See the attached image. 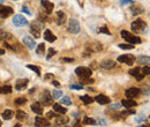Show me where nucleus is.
Wrapping results in <instances>:
<instances>
[{"mask_svg":"<svg viewBox=\"0 0 150 127\" xmlns=\"http://www.w3.org/2000/svg\"><path fill=\"white\" fill-rule=\"evenodd\" d=\"M53 111L57 113H60V114H65L67 112V109L64 108L61 104H53Z\"/></svg>","mask_w":150,"mask_h":127,"instance_id":"nucleus-24","label":"nucleus"},{"mask_svg":"<svg viewBox=\"0 0 150 127\" xmlns=\"http://www.w3.org/2000/svg\"><path fill=\"white\" fill-rule=\"evenodd\" d=\"M3 54H5V50L4 49H0V55H3Z\"/></svg>","mask_w":150,"mask_h":127,"instance_id":"nucleus-53","label":"nucleus"},{"mask_svg":"<svg viewBox=\"0 0 150 127\" xmlns=\"http://www.w3.org/2000/svg\"><path fill=\"white\" fill-rule=\"evenodd\" d=\"M80 30H81V28H80L79 21H76L75 19H71L69 22H68V31L72 34H74V35H76V34L80 33Z\"/></svg>","mask_w":150,"mask_h":127,"instance_id":"nucleus-5","label":"nucleus"},{"mask_svg":"<svg viewBox=\"0 0 150 127\" xmlns=\"http://www.w3.org/2000/svg\"><path fill=\"white\" fill-rule=\"evenodd\" d=\"M119 47L123 49V50H133L134 49V45L133 44H119Z\"/></svg>","mask_w":150,"mask_h":127,"instance_id":"nucleus-38","label":"nucleus"},{"mask_svg":"<svg viewBox=\"0 0 150 127\" xmlns=\"http://www.w3.org/2000/svg\"><path fill=\"white\" fill-rule=\"evenodd\" d=\"M98 33H103V34H106V35H111V33L109 31V29L106 28V27H102V28H99L98 30Z\"/></svg>","mask_w":150,"mask_h":127,"instance_id":"nucleus-42","label":"nucleus"},{"mask_svg":"<svg viewBox=\"0 0 150 127\" xmlns=\"http://www.w3.org/2000/svg\"><path fill=\"white\" fill-rule=\"evenodd\" d=\"M83 124L84 125H96V120L93 118H89V117H84L83 118Z\"/></svg>","mask_w":150,"mask_h":127,"instance_id":"nucleus-33","label":"nucleus"},{"mask_svg":"<svg viewBox=\"0 0 150 127\" xmlns=\"http://www.w3.org/2000/svg\"><path fill=\"white\" fill-rule=\"evenodd\" d=\"M28 83H29L28 79H19L15 82V89L17 91H22V90H24L28 87Z\"/></svg>","mask_w":150,"mask_h":127,"instance_id":"nucleus-10","label":"nucleus"},{"mask_svg":"<svg viewBox=\"0 0 150 127\" xmlns=\"http://www.w3.org/2000/svg\"><path fill=\"white\" fill-rule=\"evenodd\" d=\"M66 14L61 11H58L57 12V21H58V24H64L66 22Z\"/></svg>","mask_w":150,"mask_h":127,"instance_id":"nucleus-23","label":"nucleus"},{"mask_svg":"<svg viewBox=\"0 0 150 127\" xmlns=\"http://www.w3.org/2000/svg\"><path fill=\"white\" fill-rule=\"evenodd\" d=\"M52 84H53L55 88H60V83H59L58 81H54V80H52Z\"/></svg>","mask_w":150,"mask_h":127,"instance_id":"nucleus-50","label":"nucleus"},{"mask_svg":"<svg viewBox=\"0 0 150 127\" xmlns=\"http://www.w3.org/2000/svg\"><path fill=\"white\" fill-rule=\"evenodd\" d=\"M135 57L133 54H123V55H119L118 57V61L119 62H123V64H126L128 66H133L134 62H135Z\"/></svg>","mask_w":150,"mask_h":127,"instance_id":"nucleus-3","label":"nucleus"},{"mask_svg":"<svg viewBox=\"0 0 150 127\" xmlns=\"http://www.w3.org/2000/svg\"><path fill=\"white\" fill-rule=\"evenodd\" d=\"M61 61H64V62H73L74 59H73V58H68V57H66V58H61Z\"/></svg>","mask_w":150,"mask_h":127,"instance_id":"nucleus-45","label":"nucleus"},{"mask_svg":"<svg viewBox=\"0 0 150 127\" xmlns=\"http://www.w3.org/2000/svg\"><path fill=\"white\" fill-rule=\"evenodd\" d=\"M13 8L9 7V6H4L0 4V17H3V19H6L8 16H11L13 14Z\"/></svg>","mask_w":150,"mask_h":127,"instance_id":"nucleus-9","label":"nucleus"},{"mask_svg":"<svg viewBox=\"0 0 150 127\" xmlns=\"http://www.w3.org/2000/svg\"><path fill=\"white\" fill-rule=\"evenodd\" d=\"M27 102H28V100L24 98V97H19V98H15V100H14V104H15V105H24Z\"/></svg>","mask_w":150,"mask_h":127,"instance_id":"nucleus-32","label":"nucleus"},{"mask_svg":"<svg viewBox=\"0 0 150 127\" xmlns=\"http://www.w3.org/2000/svg\"><path fill=\"white\" fill-rule=\"evenodd\" d=\"M51 124L47 121V119H44L42 117H36L35 119V126H38V127H44V126H50Z\"/></svg>","mask_w":150,"mask_h":127,"instance_id":"nucleus-20","label":"nucleus"},{"mask_svg":"<svg viewBox=\"0 0 150 127\" xmlns=\"http://www.w3.org/2000/svg\"><path fill=\"white\" fill-rule=\"evenodd\" d=\"M14 116L16 117V119H17V120H23V119H25V118H27V113H25V112H23V111H21V110H19V111L14 112Z\"/></svg>","mask_w":150,"mask_h":127,"instance_id":"nucleus-29","label":"nucleus"},{"mask_svg":"<svg viewBox=\"0 0 150 127\" xmlns=\"http://www.w3.org/2000/svg\"><path fill=\"white\" fill-rule=\"evenodd\" d=\"M143 119H144V117H142V116H141V117H139V118H136V122H140V121H142Z\"/></svg>","mask_w":150,"mask_h":127,"instance_id":"nucleus-52","label":"nucleus"},{"mask_svg":"<svg viewBox=\"0 0 150 127\" xmlns=\"http://www.w3.org/2000/svg\"><path fill=\"white\" fill-rule=\"evenodd\" d=\"M60 104H65V105H71L72 104V102H71V100H69V97L68 96H65V97H61V100H60Z\"/></svg>","mask_w":150,"mask_h":127,"instance_id":"nucleus-37","label":"nucleus"},{"mask_svg":"<svg viewBox=\"0 0 150 127\" xmlns=\"http://www.w3.org/2000/svg\"><path fill=\"white\" fill-rule=\"evenodd\" d=\"M46 117H47V119H52V118H54V117H55V113H53L52 111H50V112H47Z\"/></svg>","mask_w":150,"mask_h":127,"instance_id":"nucleus-47","label":"nucleus"},{"mask_svg":"<svg viewBox=\"0 0 150 127\" xmlns=\"http://www.w3.org/2000/svg\"><path fill=\"white\" fill-rule=\"evenodd\" d=\"M80 100L83 102L84 105H89L94 102V98L90 96V95H83V96H80Z\"/></svg>","mask_w":150,"mask_h":127,"instance_id":"nucleus-26","label":"nucleus"},{"mask_svg":"<svg viewBox=\"0 0 150 127\" xmlns=\"http://www.w3.org/2000/svg\"><path fill=\"white\" fill-rule=\"evenodd\" d=\"M12 92V87L8 84L1 86L0 87V94H11Z\"/></svg>","mask_w":150,"mask_h":127,"instance_id":"nucleus-30","label":"nucleus"},{"mask_svg":"<svg viewBox=\"0 0 150 127\" xmlns=\"http://www.w3.org/2000/svg\"><path fill=\"white\" fill-rule=\"evenodd\" d=\"M75 74L81 79V78H88V76H91L93 71L90 70L89 67H77L75 70Z\"/></svg>","mask_w":150,"mask_h":127,"instance_id":"nucleus-4","label":"nucleus"},{"mask_svg":"<svg viewBox=\"0 0 150 127\" xmlns=\"http://www.w3.org/2000/svg\"><path fill=\"white\" fill-rule=\"evenodd\" d=\"M3 1H4V0H0V4H1V3H3Z\"/></svg>","mask_w":150,"mask_h":127,"instance_id":"nucleus-55","label":"nucleus"},{"mask_svg":"<svg viewBox=\"0 0 150 127\" xmlns=\"http://www.w3.org/2000/svg\"><path fill=\"white\" fill-rule=\"evenodd\" d=\"M120 106H121V104H113V105H109L110 109H114V110H119Z\"/></svg>","mask_w":150,"mask_h":127,"instance_id":"nucleus-46","label":"nucleus"},{"mask_svg":"<svg viewBox=\"0 0 150 127\" xmlns=\"http://www.w3.org/2000/svg\"><path fill=\"white\" fill-rule=\"evenodd\" d=\"M12 38H13V36L11 33H8L6 30H0V39L1 41H8Z\"/></svg>","mask_w":150,"mask_h":127,"instance_id":"nucleus-25","label":"nucleus"},{"mask_svg":"<svg viewBox=\"0 0 150 127\" xmlns=\"http://www.w3.org/2000/svg\"><path fill=\"white\" fill-rule=\"evenodd\" d=\"M80 80H81V83H83V84H91V83L95 82V80L91 79L90 76H88V78H81Z\"/></svg>","mask_w":150,"mask_h":127,"instance_id":"nucleus-35","label":"nucleus"},{"mask_svg":"<svg viewBox=\"0 0 150 127\" xmlns=\"http://www.w3.org/2000/svg\"><path fill=\"white\" fill-rule=\"evenodd\" d=\"M129 74H131L132 76H134L137 81H141V80L144 78V75H143V73L141 72V68H140V67H135V68H133V70H129Z\"/></svg>","mask_w":150,"mask_h":127,"instance_id":"nucleus-13","label":"nucleus"},{"mask_svg":"<svg viewBox=\"0 0 150 127\" xmlns=\"http://www.w3.org/2000/svg\"><path fill=\"white\" fill-rule=\"evenodd\" d=\"M131 28L133 30V33H144L145 29H147V23L142 20V19H136V21H134L131 24Z\"/></svg>","mask_w":150,"mask_h":127,"instance_id":"nucleus-2","label":"nucleus"},{"mask_svg":"<svg viewBox=\"0 0 150 127\" xmlns=\"http://www.w3.org/2000/svg\"><path fill=\"white\" fill-rule=\"evenodd\" d=\"M99 66H101L103 70H111V68L115 67V61L106 59V60H104V61L101 62V65H99Z\"/></svg>","mask_w":150,"mask_h":127,"instance_id":"nucleus-16","label":"nucleus"},{"mask_svg":"<svg viewBox=\"0 0 150 127\" xmlns=\"http://www.w3.org/2000/svg\"><path fill=\"white\" fill-rule=\"evenodd\" d=\"M41 30H42V25H39L37 22H34V23L30 24V34H31L35 38L41 37Z\"/></svg>","mask_w":150,"mask_h":127,"instance_id":"nucleus-8","label":"nucleus"},{"mask_svg":"<svg viewBox=\"0 0 150 127\" xmlns=\"http://www.w3.org/2000/svg\"><path fill=\"white\" fill-rule=\"evenodd\" d=\"M121 37H123L127 43L133 44V45H134V44H141V43H142V39H141L139 36H135V35L128 33L127 30H123V31H121Z\"/></svg>","mask_w":150,"mask_h":127,"instance_id":"nucleus-1","label":"nucleus"},{"mask_svg":"<svg viewBox=\"0 0 150 127\" xmlns=\"http://www.w3.org/2000/svg\"><path fill=\"white\" fill-rule=\"evenodd\" d=\"M55 53H57V51H55V50H53L52 47H51V49H49V53H47V55H46V59H47V60H50V59H51V58H52Z\"/></svg>","mask_w":150,"mask_h":127,"instance_id":"nucleus-40","label":"nucleus"},{"mask_svg":"<svg viewBox=\"0 0 150 127\" xmlns=\"http://www.w3.org/2000/svg\"><path fill=\"white\" fill-rule=\"evenodd\" d=\"M25 67L29 68V70H31V71H34L38 76H41V70H39L38 66H35V65H27Z\"/></svg>","mask_w":150,"mask_h":127,"instance_id":"nucleus-34","label":"nucleus"},{"mask_svg":"<svg viewBox=\"0 0 150 127\" xmlns=\"http://www.w3.org/2000/svg\"><path fill=\"white\" fill-rule=\"evenodd\" d=\"M1 116H3V118H4L5 120H11V119L14 117V111H12V110H5V111L1 113Z\"/></svg>","mask_w":150,"mask_h":127,"instance_id":"nucleus-27","label":"nucleus"},{"mask_svg":"<svg viewBox=\"0 0 150 127\" xmlns=\"http://www.w3.org/2000/svg\"><path fill=\"white\" fill-rule=\"evenodd\" d=\"M121 105H123L124 108H126V109H131V108L136 106L137 103L134 102V101L131 100V98H127V100H123V101H121Z\"/></svg>","mask_w":150,"mask_h":127,"instance_id":"nucleus-22","label":"nucleus"},{"mask_svg":"<svg viewBox=\"0 0 150 127\" xmlns=\"http://www.w3.org/2000/svg\"><path fill=\"white\" fill-rule=\"evenodd\" d=\"M52 101H53V97L49 90H44L42 92V96H41V103L44 104V105H52Z\"/></svg>","mask_w":150,"mask_h":127,"instance_id":"nucleus-6","label":"nucleus"},{"mask_svg":"<svg viewBox=\"0 0 150 127\" xmlns=\"http://www.w3.org/2000/svg\"><path fill=\"white\" fill-rule=\"evenodd\" d=\"M36 53H37L38 55H44V53H45V44H44V43H41V44L37 45Z\"/></svg>","mask_w":150,"mask_h":127,"instance_id":"nucleus-28","label":"nucleus"},{"mask_svg":"<svg viewBox=\"0 0 150 127\" xmlns=\"http://www.w3.org/2000/svg\"><path fill=\"white\" fill-rule=\"evenodd\" d=\"M129 114H135V111L133 110H126V111H123V112H120V117H126V116H129Z\"/></svg>","mask_w":150,"mask_h":127,"instance_id":"nucleus-39","label":"nucleus"},{"mask_svg":"<svg viewBox=\"0 0 150 127\" xmlns=\"http://www.w3.org/2000/svg\"><path fill=\"white\" fill-rule=\"evenodd\" d=\"M140 92H141V90H140L139 88H129V89H127V90L125 91V95H126L127 98L133 100V98H135V97L139 96Z\"/></svg>","mask_w":150,"mask_h":127,"instance_id":"nucleus-11","label":"nucleus"},{"mask_svg":"<svg viewBox=\"0 0 150 127\" xmlns=\"http://www.w3.org/2000/svg\"><path fill=\"white\" fill-rule=\"evenodd\" d=\"M44 39H46L49 43H52V42H54V41L57 39V36L52 34L51 30L46 29V30L44 31Z\"/></svg>","mask_w":150,"mask_h":127,"instance_id":"nucleus-21","label":"nucleus"},{"mask_svg":"<svg viewBox=\"0 0 150 127\" xmlns=\"http://www.w3.org/2000/svg\"><path fill=\"white\" fill-rule=\"evenodd\" d=\"M28 23H29L28 20L21 14H16L13 17V24L15 27H24V25H28Z\"/></svg>","mask_w":150,"mask_h":127,"instance_id":"nucleus-7","label":"nucleus"},{"mask_svg":"<svg viewBox=\"0 0 150 127\" xmlns=\"http://www.w3.org/2000/svg\"><path fill=\"white\" fill-rule=\"evenodd\" d=\"M94 101H96V102H97L98 104H101V105H106V104H110V103H111L110 97L105 96V95H102V94L97 95V96L94 98Z\"/></svg>","mask_w":150,"mask_h":127,"instance_id":"nucleus-12","label":"nucleus"},{"mask_svg":"<svg viewBox=\"0 0 150 127\" xmlns=\"http://www.w3.org/2000/svg\"><path fill=\"white\" fill-rule=\"evenodd\" d=\"M41 4H42V6L45 8V11H46L47 14L52 13V11H53V8H54L53 3L49 1V0H41Z\"/></svg>","mask_w":150,"mask_h":127,"instance_id":"nucleus-18","label":"nucleus"},{"mask_svg":"<svg viewBox=\"0 0 150 127\" xmlns=\"http://www.w3.org/2000/svg\"><path fill=\"white\" fill-rule=\"evenodd\" d=\"M22 11H23L24 13H27L28 15H31V12H29V9H28L27 6H23V7H22Z\"/></svg>","mask_w":150,"mask_h":127,"instance_id":"nucleus-48","label":"nucleus"},{"mask_svg":"<svg viewBox=\"0 0 150 127\" xmlns=\"http://www.w3.org/2000/svg\"><path fill=\"white\" fill-rule=\"evenodd\" d=\"M51 78H53V74H46V75H45V80L51 79Z\"/></svg>","mask_w":150,"mask_h":127,"instance_id":"nucleus-51","label":"nucleus"},{"mask_svg":"<svg viewBox=\"0 0 150 127\" xmlns=\"http://www.w3.org/2000/svg\"><path fill=\"white\" fill-rule=\"evenodd\" d=\"M31 110H33V112L36 113V114H42L44 108H43V104H42L41 102H35L34 104H31Z\"/></svg>","mask_w":150,"mask_h":127,"instance_id":"nucleus-17","label":"nucleus"},{"mask_svg":"<svg viewBox=\"0 0 150 127\" xmlns=\"http://www.w3.org/2000/svg\"><path fill=\"white\" fill-rule=\"evenodd\" d=\"M23 43H24V45H25L29 50H33V49H35V46H36L35 39L31 38L30 36H24V37H23Z\"/></svg>","mask_w":150,"mask_h":127,"instance_id":"nucleus-14","label":"nucleus"},{"mask_svg":"<svg viewBox=\"0 0 150 127\" xmlns=\"http://www.w3.org/2000/svg\"><path fill=\"white\" fill-rule=\"evenodd\" d=\"M135 60H136L139 64H142V65H147V64L149 62V57H148V55H145V57L142 55V57H139V58L135 59Z\"/></svg>","mask_w":150,"mask_h":127,"instance_id":"nucleus-31","label":"nucleus"},{"mask_svg":"<svg viewBox=\"0 0 150 127\" xmlns=\"http://www.w3.org/2000/svg\"><path fill=\"white\" fill-rule=\"evenodd\" d=\"M120 4L121 5H127V4H134V1L133 0H120Z\"/></svg>","mask_w":150,"mask_h":127,"instance_id":"nucleus-44","label":"nucleus"},{"mask_svg":"<svg viewBox=\"0 0 150 127\" xmlns=\"http://www.w3.org/2000/svg\"><path fill=\"white\" fill-rule=\"evenodd\" d=\"M141 72L143 73V75H144V76H145V75H148V74L150 73V70H149L148 64H147V65H144V67H142V68H141Z\"/></svg>","mask_w":150,"mask_h":127,"instance_id":"nucleus-41","label":"nucleus"},{"mask_svg":"<svg viewBox=\"0 0 150 127\" xmlns=\"http://www.w3.org/2000/svg\"><path fill=\"white\" fill-rule=\"evenodd\" d=\"M129 11L132 12L133 15H139V14H142V13L144 12V8H143L142 6H140V5H134V4H132Z\"/></svg>","mask_w":150,"mask_h":127,"instance_id":"nucleus-19","label":"nucleus"},{"mask_svg":"<svg viewBox=\"0 0 150 127\" xmlns=\"http://www.w3.org/2000/svg\"><path fill=\"white\" fill-rule=\"evenodd\" d=\"M69 89H75V90H81L83 89V86H77V84H71Z\"/></svg>","mask_w":150,"mask_h":127,"instance_id":"nucleus-43","label":"nucleus"},{"mask_svg":"<svg viewBox=\"0 0 150 127\" xmlns=\"http://www.w3.org/2000/svg\"><path fill=\"white\" fill-rule=\"evenodd\" d=\"M3 125V122H1V120H0V126H1Z\"/></svg>","mask_w":150,"mask_h":127,"instance_id":"nucleus-54","label":"nucleus"},{"mask_svg":"<svg viewBox=\"0 0 150 127\" xmlns=\"http://www.w3.org/2000/svg\"><path fill=\"white\" fill-rule=\"evenodd\" d=\"M51 95H52V97L53 98H60L61 97V95H63V91L61 90H53L52 92H51Z\"/></svg>","mask_w":150,"mask_h":127,"instance_id":"nucleus-36","label":"nucleus"},{"mask_svg":"<svg viewBox=\"0 0 150 127\" xmlns=\"http://www.w3.org/2000/svg\"><path fill=\"white\" fill-rule=\"evenodd\" d=\"M96 124H99V125H102V126H106V125H107V124L105 122V120H104V119H99V120H98V122H96Z\"/></svg>","mask_w":150,"mask_h":127,"instance_id":"nucleus-49","label":"nucleus"},{"mask_svg":"<svg viewBox=\"0 0 150 127\" xmlns=\"http://www.w3.org/2000/svg\"><path fill=\"white\" fill-rule=\"evenodd\" d=\"M67 122H69V118L66 117L65 114H60V116H55V124L58 126L61 125H66Z\"/></svg>","mask_w":150,"mask_h":127,"instance_id":"nucleus-15","label":"nucleus"}]
</instances>
